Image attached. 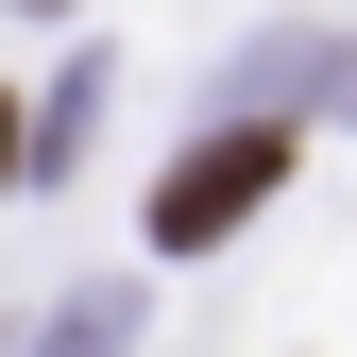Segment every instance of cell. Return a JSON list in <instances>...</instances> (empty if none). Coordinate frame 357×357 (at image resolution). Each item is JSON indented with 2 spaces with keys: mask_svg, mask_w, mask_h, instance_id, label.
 Segmentation results:
<instances>
[{
  "mask_svg": "<svg viewBox=\"0 0 357 357\" xmlns=\"http://www.w3.org/2000/svg\"><path fill=\"white\" fill-rule=\"evenodd\" d=\"M273 188H289V119H221L204 153H170V188H153V238H170V255H221V238H238Z\"/></svg>",
  "mask_w": 357,
  "mask_h": 357,
  "instance_id": "cell-1",
  "label": "cell"
},
{
  "mask_svg": "<svg viewBox=\"0 0 357 357\" xmlns=\"http://www.w3.org/2000/svg\"><path fill=\"white\" fill-rule=\"evenodd\" d=\"M0 170H17V102H0Z\"/></svg>",
  "mask_w": 357,
  "mask_h": 357,
  "instance_id": "cell-2",
  "label": "cell"
},
{
  "mask_svg": "<svg viewBox=\"0 0 357 357\" xmlns=\"http://www.w3.org/2000/svg\"><path fill=\"white\" fill-rule=\"evenodd\" d=\"M340 102H357V68H340Z\"/></svg>",
  "mask_w": 357,
  "mask_h": 357,
  "instance_id": "cell-3",
  "label": "cell"
}]
</instances>
